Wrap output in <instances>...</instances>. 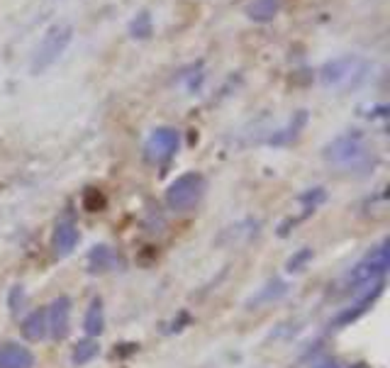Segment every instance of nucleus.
Wrapping results in <instances>:
<instances>
[{"mask_svg": "<svg viewBox=\"0 0 390 368\" xmlns=\"http://www.w3.org/2000/svg\"><path fill=\"white\" fill-rule=\"evenodd\" d=\"M369 61L361 56H342V59L327 61L320 68V80L327 88H354L369 73Z\"/></svg>", "mask_w": 390, "mask_h": 368, "instance_id": "1", "label": "nucleus"}, {"mask_svg": "<svg viewBox=\"0 0 390 368\" xmlns=\"http://www.w3.org/2000/svg\"><path fill=\"white\" fill-rule=\"evenodd\" d=\"M325 159L334 166L349 169V166H357L369 159V147L361 135H344L325 147Z\"/></svg>", "mask_w": 390, "mask_h": 368, "instance_id": "2", "label": "nucleus"}, {"mask_svg": "<svg viewBox=\"0 0 390 368\" xmlns=\"http://www.w3.org/2000/svg\"><path fill=\"white\" fill-rule=\"evenodd\" d=\"M388 263H390V246L388 241H383L381 246H376L374 251H369L357 266L352 268V273L347 275V283L349 285H366V283H374L376 278H383L388 271Z\"/></svg>", "mask_w": 390, "mask_h": 368, "instance_id": "3", "label": "nucleus"}, {"mask_svg": "<svg viewBox=\"0 0 390 368\" xmlns=\"http://www.w3.org/2000/svg\"><path fill=\"white\" fill-rule=\"evenodd\" d=\"M205 191V181L200 174H186L181 178H176L174 183L166 191V205L176 212H186L191 210L195 203L200 200V195Z\"/></svg>", "mask_w": 390, "mask_h": 368, "instance_id": "4", "label": "nucleus"}, {"mask_svg": "<svg viewBox=\"0 0 390 368\" xmlns=\"http://www.w3.org/2000/svg\"><path fill=\"white\" fill-rule=\"evenodd\" d=\"M71 34L73 30L68 25H56L51 27L47 32V37L39 42L37 51H34V59H32V71H44V68H49L54 64L56 59H59L61 54H64V49L68 47V42H71Z\"/></svg>", "mask_w": 390, "mask_h": 368, "instance_id": "5", "label": "nucleus"}, {"mask_svg": "<svg viewBox=\"0 0 390 368\" xmlns=\"http://www.w3.org/2000/svg\"><path fill=\"white\" fill-rule=\"evenodd\" d=\"M179 144H181L179 132L174 127H159L149 135V140L144 144V154L149 161L162 164V161H169L176 152H179Z\"/></svg>", "mask_w": 390, "mask_h": 368, "instance_id": "6", "label": "nucleus"}, {"mask_svg": "<svg viewBox=\"0 0 390 368\" xmlns=\"http://www.w3.org/2000/svg\"><path fill=\"white\" fill-rule=\"evenodd\" d=\"M49 320V335L54 339H64L68 335V327H71V300L66 295L56 298L47 310Z\"/></svg>", "mask_w": 390, "mask_h": 368, "instance_id": "7", "label": "nucleus"}, {"mask_svg": "<svg viewBox=\"0 0 390 368\" xmlns=\"http://www.w3.org/2000/svg\"><path fill=\"white\" fill-rule=\"evenodd\" d=\"M51 244H54L56 256H68L78 244V227L71 220L59 222L54 229V239H51Z\"/></svg>", "mask_w": 390, "mask_h": 368, "instance_id": "8", "label": "nucleus"}, {"mask_svg": "<svg viewBox=\"0 0 390 368\" xmlns=\"http://www.w3.org/2000/svg\"><path fill=\"white\" fill-rule=\"evenodd\" d=\"M0 368H34V356L30 349L20 344H3L0 347Z\"/></svg>", "mask_w": 390, "mask_h": 368, "instance_id": "9", "label": "nucleus"}, {"mask_svg": "<svg viewBox=\"0 0 390 368\" xmlns=\"http://www.w3.org/2000/svg\"><path fill=\"white\" fill-rule=\"evenodd\" d=\"M22 335L30 342H39L49 335V320H47V310H34L32 315H27L22 322Z\"/></svg>", "mask_w": 390, "mask_h": 368, "instance_id": "10", "label": "nucleus"}, {"mask_svg": "<svg viewBox=\"0 0 390 368\" xmlns=\"http://www.w3.org/2000/svg\"><path fill=\"white\" fill-rule=\"evenodd\" d=\"M83 330L90 339L100 337L102 330H105V310H102L100 298H95V300L90 303L88 312H85V320H83Z\"/></svg>", "mask_w": 390, "mask_h": 368, "instance_id": "11", "label": "nucleus"}, {"mask_svg": "<svg viewBox=\"0 0 390 368\" xmlns=\"http://www.w3.org/2000/svg\"><path fill=\"white\" fill-rule=\"evenodd\" d=\"M280 5H283V0H254L246 8V15L254 22H271L280 13Z\"/></svg>", "mask_w": 390, "mask_h": 368, "instance_id": "12", "label": "nucleus"}, {"mask_svg": "<svg viewBox=\"0 0 390 368\" xmlns=\"http://www.w3.org/2000/svg\"><path fill=\"white\" fill-rule=\"evenodd\" d=\"M285 290H288V285H285L283 280L273 278V280H268V283L263 285L259 295H256V298H251V300H249V305H261V303H271V300H278V298H283V295H285Z\"/></svg>", "mask_w": 390, "mask_h": 368, "instance_id": "13", "label": "nucleus"}, {"mask_svg": "<svg viewBox=\"0 0 390 368\" xmlns=\"http://www.w3.org/2000/svg\"><path fill=\"white\" fill-rule=\"evenodd\" d=\"M98 342L95 339H90V337H85L81 339V342L76 344V349H73V356H71V361L76 366H83V364H88V361H93L95 356H98Z\"/></svg>", "mask_w": 390, "mask_h": 368, "instance_id": "14", "label": "nucleus"}, {"mask_svg": "<svg viewBox=\"0 0 390 368\" xmlns=\"http://www.w3.org/2000/svg\"><path fill=\"white\" fill-rule=\"evenodd\" d=\"M381 290H383V283H378V285H376V290L371 293L369 298H364V300H361L359 305H354V307H349L347 312H342L339 317H337V325H347V322H354V320H357L359 315H364V312H366V307H369V305L374 303L378 295H381Z\"/></svg>", "mask_w": 390, "mask_h": 368, "instance_id": "15", "label": "nucleus"}, {"mask_svg": "<svg viewBox=\"0 0 390 368\" xmlns=\"http://www.w3.org/2000/svg\"><path fill=\"white\" fill-rule=\"evenodd\" d=\"M88 263H90V268H93V273H102L115 263V256H112V251L107 249V246H95V249L90 251V256H88Z\"/></svg>", "mask_w": 390, "mask_h": 368, "instance_id": "16", "label": "nucleus"}, {"mask_svg": "<svg viewBox=\"0 0 390 368\" xmlns=\"http://www.w3.org/2000/svg\"><path fill=\"white\" fill-rule=\"evenodd\" d=\"M130 30L137 39H147L149 34H152V17H149L147 13H142L135 22H132Z\"/></svg>", "mask_w": 390, "mask_h": 368, "instance_id": "17", "label": "nucleus"}, {"mask_svg": "<svg viewBox=\"0 0 390 368\" xmlns=\"http://www.w3.org/2000/svg\"><path fill=\"white\" fill-rule=\"evenodd\" d=\"M310 258H312V249H302V251H297V254L292 256L290 261H288V271H290V273L300 271V268L305 266V263L310 261Z\"/></svg>", "mask_w": 390, "mask_h": 368, "instance_id": "18", "label": "nucleus"}, {"mask_svg": "<svg viewBox=\"0 0 390 368\" xmlns=\"http://www.w3.org/2000/svg\"><path fill=\"white\" fill-rule=\"evenodd\" d=\"M317 368H339V366H337L334 361H325V364H320Z\"/></svg>", "mask_w": 390, "mask_h": 368, "instance_id": "19", "label": "nucleus"}]
</instances>
